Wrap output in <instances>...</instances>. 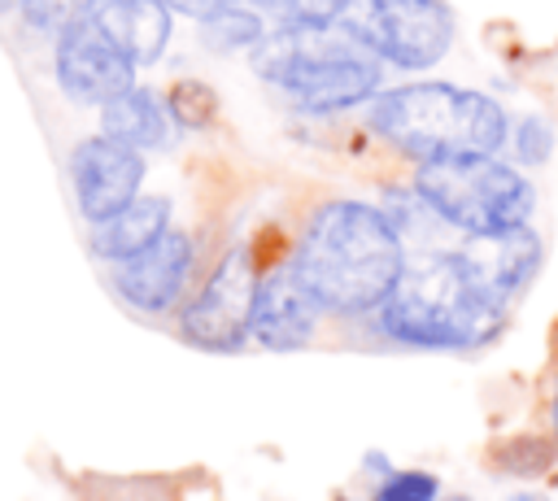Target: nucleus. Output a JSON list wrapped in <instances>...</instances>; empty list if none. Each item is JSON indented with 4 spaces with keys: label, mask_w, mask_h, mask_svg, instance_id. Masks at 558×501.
Returning a JSON list of instances; mask_svg holds the SVG:
<instances>
[{
    "label": "nucleus",
    "mask_w": 558,
    "mask_h": 501,
    "mask_svg": "<svg viewBox=\"0 0 558 501\" xmlns=\"http://www.w3.org/2000/svg\"><path fill=\"white\" fill-rule=\"evenodd\" d=\"M549 440L558 449V383H554V396H549ZM554 484H558V462H554Z\"/></svg>",
    "instance_id": "obj_26"
},
{
    "label": "nucleus",
    "mask_w": 558,
    "mask_h": 501,
    "mask_svg": "<svg viewBox=\"0 0 558 501\" xmlns=\"http://www.w3.org/2000/svg\"><path fill=\"white\" fill-rule=\"evenodd\" d=\"M436 501H475V497H471V492H440Z\"/></svg>",
    "instance_id": "obj_28"
},
{
    "label": "nucleus",
    "mask_w": 558,
    "mask_h": 501,
    "mask_svg": "<svg viewBox=\"0 0 558 501\" xmlns=\"http://www.w3.org/2000/svg\"><path fill=\"white\" fill-rule=\"evenodd\" d=\"M266 235L270 231L235 235L214 257H205L187 301L170 318V331L179 344L209 357H235L253 349L248 327H253V292L266 257Z\"/></svg>",
    "instance_id": "obj_6"
},
{
    "label": "nucleus",
    "mask_w": 558,
    "mask_h": 501,
    "mask_svg": "<svg viewBox=\"0 0 558 501\" xmlns=\"http://www.w3.org/2000/svg\"><path fill=\"white\" fill-rule=\"evenodd\" d=\"M357 122L362 135L401 166L466 152H506L510 135V109L497 96L423 74L392 87L384 83L362 105Z\"/></svg>",
    "instance_id": "obj_3"
},
{
    "label": "nucleus",
    "mask_w": 558,
    "mask_h": 501,
    "mask_svg": "<svg viewBox=\"0 0 558 501\" xmlns=\"http://www.w3.org/2000/svg\"><path fill=\"white\" fill-rule=\"evenodd\" d=\"M266 30H270L266 9L240 4V0H222L205 17H196V39L214 57H248Z\"/></svg>",
    "instance_id": "obj_16"
},
{
    "label": "nucleus",
    "mask_w": 558,
    "mask_h": 501,
    "mask_svg": "<svg viewBox=\"0 0 558 501\" xmlns=\"http://www.w3.org/2000/svg\"><path fill=\"white\" fill-rule=\"evenodd\" d=\"M510 314L514 305H506L475 274L462 244L449 240L410 253L392 292L353 331L401 353H480L501 340Z\"/></svg>",
    "instance_id": "obj_2"
},
{
    "label": "nucleus",
    "mask_w": 558,
    "mask_h": 501,
    "mask_svg": "<svg viewBox=\"0 0 558 501\" xmlns=\"http://www.w3.org/2000/svg\"><path fill=\"white\" fill-rule=\"evenodd\" d=\"M331 327L314 292L301 283L296 266L288 261V227H270L266 235V257L253 292V349L262 353H305L318 344V335Z\"/></svg>",
    "instance_id": "obj_9"
},
{
    "label": "nucleus",
    "mask_w": 558,
    "mask_h": 501,
    "mask_svg": "<svg viewBox=\"0 0 558 501\" xmlns=\"http://www.w3.org/2000/svg\"><path fill=\"white\" fill-rule=\"evenodd\" d=\"M92 4H96V0H17V4H13V13H17V22H22L31 35L52 39L61 26H70V22L87 17V13H92Z\"/></svg>",
    "instance_id": "obj_22"
},
{
    "label": "nucleus",
    "mask_w": 558,
    "mask_h": 501,
    "mask_svg": "<svg viewBox=\"0 0 558 501\" xmlns=\"http://www.w3.org/2000/svg\"><path fill=\"white\" fill-rule=\"evenodd\" d=\"M96 131L122 139L126 148H135L144 157L174 152V144L183 139L170 109H166V91L153 83H140V78L96 109Z\"/></svg>",
    "instance_id": "obj_13"
},
{
    "label": "nucleus",
    "mask_w": 558,
    "mask_h": 501,
    "mask_svg": "<svg viewBox=\"0 0 558 501\" xmlns=\"http://www.w3.org/2000/svg\"><path fill=\"white\" fill-rule=\"evenodd\" d=\"M405 179L427 200V209L445 222L453 240L501 235L527 227L536 218L541 192L523 166L501 152H466L405 166Z\"/></svg>",
    "instance_id": "obj_5"
},
{
    "label": "nucleus",
    "mask_w": 558,
    "mask_h": 501,
    "mask_svg": "<svg viewBox=\"0 0 558 501\" xmlns=\"http://www.w3.org/2000/svg\"><path fill=\"white\" fill-rule=\"evenodd\" d=\"M166 91V109H170V118H174V126H179V135H201V131H209L214 122H218V91L205 83V78H192V74H183V78H174L170 87H161Z\"/></svg>",
    "instance_id": "obj_18"
},
{
    "label": "nucleus",
    "mask_w": 558,
    "mask_h": 501,
    "mask_svg": "<svg viewBox=\"0 0 558 501\" xmlns=\"http://www.w3.org/2000/svg\"><path fill=\"white\" fill-rule=\"evenodd\" d=\"M488 462H493L497 471L514 475V479H532V475H541V471H554L558 449H554L549 436H514V440L493 444Z\"/></svg>",
    "instance_id": "obj_20"
},
{
    "label": "nucleus",
    "mask_w": 558,
    "mask_h": 501,
    "mask_svg": "<svg viewBox=\"0 0 558 501\" xmlns=\"http://www.w3.org/2000/svg\"><path fill=\"white\" fill-rule=\"evenodd\" d=\"M445 488H440V475L436 471H423V466H397L392 475H384L366 501H436Z\"/></svg>",
    "instance_id": "obj_23"
},
{
    "label": "nucleus",
    "mask_w": 558,
    "mask_h": 501,
    "mask_svg": "<svg viewBox=\"0 0 558 501\" xmlns=\"http://www.w3.org/2000/svg\"><path fill=\"white\" fill-rule=\"evenodd\" d=\"M240 4H257V9H266V0H240Z\"/></svg>",
    "instance_id": "obj_30"
},
{
    "label": "nucleus",
    "mask_w": 558,
    "mask_h": 501,
    "mask_svg": "<svg viewBox=\"0 0 558 501\" xmlns=\"http://www.w3.org/2000/svg\"><path fill=\"white\" fill-rule=\"evenodd\" d=\"M501 501H558V497H545V492H510Z\"/></svg>",
    "instance_id": "obj_27"
},
{
    "label": "nucleus",
    "mask_w": 558,
    "mask_h": 501,
    "mask_svg": "<svg viewBox=\"0 0 558 501\" xmlns=\"http://www.w3.org/2000/svg\"><path fill=\"white\" fill-rule=\"evenodd\" d=\"M92 22L122 48L135 70L161 65L174 39V13L166 0H96Z\"/></svg>",
    "instance_id": "obj_14"
},
{
    "label": "nucleus",
    "mask_w": 558,
    "mask_h": 501,
    "mask_svg": "<svg viewBox=\"0 0 558 501\" xmlns=\"http://www.w3.org/2000/svg\"><path fill=\"white\" fill-rule=\"evenodd\" d=\"M349 9L353 0H266V17L275 26H305V30L340 26Z\"/></svg>",
    "instance_id": "obj_21"
},
{
    "label": "nucleus",
    "mask_w": 558,
    "mask_h": 501,
    "mask_svg": "<svg viewBox=\"0 0 558 501\" xmlns=\"http://www.w3.org/2000/svg\"><path fill=\"white\" fill-rule=\"evenodd\" d=\"M331 501H366V497H349V492H340V497H331Z\"/></svg>",
    "instance_id": "obj_29"
},
{
    "label": "nucleus",
    "mask_w": 558,
    "mask_h": 501,
    "mask_svg": "<svg viewBox=\"0 0 558 501\" xmlns=\"http://www.w3.org/2000/svg\"><path fill=\"white\" fill-rule=\"evenodd\" d=\"M392 471H397V462H392V457H388L384 449H366V453L357 457V475H362V479H366L371 488H375V484H379L384 475H392Z\"/></svg>",
    "instance_id": "obj_24"
},
{
    "label": "nucleus",
    "mask_w": 558,
    "mask_h": 501,
    "mask_svg": "<svg viewBox=\"0 0 558 501\" xmlns=\"http://www.w3.org/2000/svg\"><path fill=\"white\" fill-rule=\"evenodd\" d=\"M48 70L57 91L78 109H100L140 78V70L122 57V48L92 22V13L61 26L48 39Z\"/></svg>",
    "instance_id": "obj_10"
},
{
    "label": "nucleus",
    "mask_w": 558,
    "mask_h": 501,
    "mask_svg": "<svg viewBox=\"0 0 558 501\" xmlns=\"http://www.w3.org/2000/svg\"><path fill=\"white\" fill-rule=\"evenodd\" d=\"M375 205L388 213V222L397 227V235L405 240L410 253H418V248H436V244H449V240H453V235L445 231V222L427 209V200L414 192V183H410L405 174H401V179H384Z\"/></svg>",
    "instance_id": "obj_17"
},
{
    "label": "nucleus",
    "mask_w": 558,
    "mask_h": 501,
    "mask_svg": "<svg viewBox=\"0 0 558 501\" xmlns=\"http://www.w3.org/2000/svg\"><path fill=\"white\" fill-rule=\"evenodd\" d=\"M466 261L475 266V274L506 301V305H519V296L536 283L541 266H545V240L541 231L527 222V227H514V231H501V235H480V240H458Z\"/></svg>",
    "instance_id": "obj_12"
},
{
    "label": "nucleus",
    "mask_w": 558,
    "mask_h": 501,
    "mask_svg": "<svg viewBox=\"0 0 558 501\" xmlns=\"http://www.w3.org/2000/svg\"><path fill=\"white\" fill-rule=\"evenodd\" d=\"M65 174H70V196L74 209L83 218V227L118 213L122 205H131L144 183H148V157L126 148L122 139L105 135V131H87L70 144L65 157Z\"/></svg>",
    "instance_id": "obj_11"
},
{
    "label": "nucleus",
    "mask_w": 558,
    "mask_h": 501,
    "mask_svg": "<svg viewBox=\"0 0 558 501\" xmlns=\"http://www.w3.org/2000/svg\"><path fill=\"white\" fill-rule=\"evenodd\" d=\"M253 78L301 122H340L388 83L384 61L344 26H275L244 57Z\"/></svg>",
    "instance_id": "obj_4"
},
{
    "label": "nucleus",
    "mask_w": 558,
    "mask_h": 501,
    "mask_svg": "<svg viewBox=\"0 0 558 501\" xmlns=\"http://www.w3.org/2000/svg\"><path fill=\"white\" fill-rule=\"evenodd\" d=\"M554 148H558V131H554L549 118H541V113H519V118H510L506 152H510L514 166H523V170L549 166Z\"/></svg>",
    "instance_id": "obj_19"
},
{
    "label": "nucleus",
    "mask_w": 558,
    "mask_h": 501,
    "mask_svg": "<svg viewBox=\"0 0 558 501\" xmlns=\"http://www.w3.org/2000/svg\"><path fill=\"white\" fill-rule=\"evenodd\" d=\"M340 26L357 35L384 70L410 78L436 70L458 39V13L449 0H353Z\"/></svg>",
    "instance_id": "obj_7"
},
{
    "label": "nucleus",
    "mask_w": 558,
    "mask_h": 501,
    "mask_svg": "<svg viewBox=\"0 0 558 501\" xmlns=\"http://www.w3.org/2000/svg\"><path fill=\"white\" fill-rule=\"evenodd\" d=\"M288 261L331 327L353 331L392 292L410 248L375 200L327 192L301 205L296 222L288 227Z\"/></svg>",
    "instance_id": "obj_1"
},
{
    "label": "nucleus",
    "mask_w": 558,
    "mask_h": 501,
    "mask_svg": "<svg viewBox=\"0 0 558 501\" xmlns=\"http://www.w3.org/2000/svg\"><path fill=\"white\" fill-rule=\"evenodd\" d=\"M170 227H174V200L166 192H148L144 187L131 205H122L118 213H109V218L87 227V253L100 266H118V261L135 257L140 248H148Z\"/></svg>",
    "instance_id": "obj_15"
},
{
    "label": "nucleus",
    "mask_w": 558,
    "mask_h": 501,
    "mask_svg": "<svg viewBox=\"0 0 558 501\" xmlns=\"http://www.w3.org/2000/svg\"><path fill=\"white\" fill-rule=\"evenodd\" d=\"M166 4H170L174 17H192V22H196V17H205V13H209L214 4H222V0H166Z\"/></svg>",
    "instance_id": "obj_25"
},
{
    "label": "nucleus",
    "mask_w": 558,
    "mask_h": 501,
    "mask_svg": "<svg viewBox=\"0 0 558 501\" xmlns=\"http://www.w3.org/2000/svg\"><path fill=\"white\" fill-rule=\"evenodd\" d=\"M201 266H205L201 235L192 227L174 222L166 235H157L135 257L105 266V283L126 314H135L144 322H170L174 309L187 301Z\"/></svg>",
    "instance_id": "obj_8"
}]
</instances>
